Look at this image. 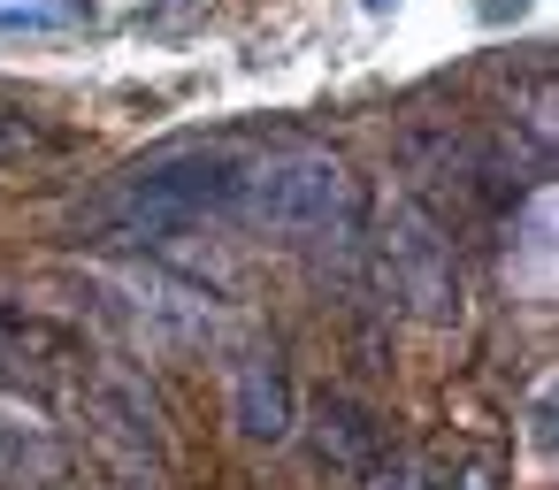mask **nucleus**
Returning <instances> with one entry per match:
<instances>
[{"label":"nucleus","mask_w":559,"mask_h":490,"mask_svg":"<svg viewBox=\"0 0 559 490\" xmlns=\"http://www.w3.org/2000/svg\"><path fill=\"white\" fill-rule=\"evenodd\" d=\"M238 207L261 230L314 238V230H337L353 215V177L330 154H276V162H261V169L238 177Z\"/></svg>","instance_id":"obj_1"},{"label":"nucleus","mask_w":559,"mask_h":490,"mask_svg":"<svg viewBox=\"0 0 559 490\" xmlns=\"http://www.w3.org/2000/svg\"><path fill=\"white\" fill-rule=\"evenodd\" d=\"M24 146H32V123H24V116H0V162L24 154Z\"/></svg>","instance_id":"obj_3"},{"label":"nucleus","mask_w":559,"mask_h":490,"mask_svg":"<svg viewBox=\"0 0 559 490\" xmlns=\"http://www.w3.org/2000/svg\"><path fill=\"white\" fill-rule=\"evenodd\" d=\"M238 429H246L253 444H276V437L292 429V391H284V375H276L269 360H246V368H238Z\"/></svg>","instance_id":"obj_2"}]
</instances>
